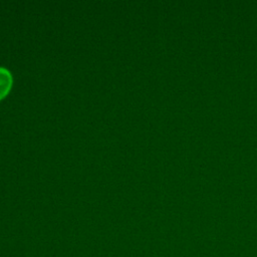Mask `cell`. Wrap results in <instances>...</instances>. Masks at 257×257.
I'll use <instances>...</instances> for the list:
<instances>
[{"label": "cell", "instance_id": "cell-1", "mask_svg": "<svg viewBox=\"0 0 257 257\" xmlns=\"http://www.w3.org/2000/svg\"><path fill=\"white\" fill-rule=\"evenodd\" d=\"M12 75L4 67H0V99L4 98L12 87Z\"/></svg>", "mask_w": 257, "mask_h": 257}]
</instances>
